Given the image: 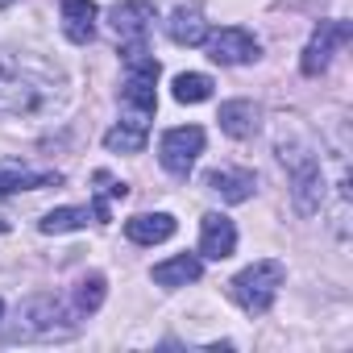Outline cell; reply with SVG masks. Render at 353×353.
Listing matches in <instances>:
<instances>
[{
	"instance_id": "cell-1",
	"label": "cell",
	"mask_w": 353,
	"mask_h": 353,
	"mask_svg": "<svg viewBox=\"0 0 353 353\" xmlns=\"http://www.w3.org/2000/svg\"><path fill=\"white\" fill-rule=\"evenodd\" d=\"M279 158L283 166L291 170V196H295V208L303 216L320 212L324 204V174H320V158L312 145H299V141H279Z\"/></svg>"
},
{
	"instance_id": "cell-2",
	"label": "cell",
	"mask_w": 353,
	"mask_h": 353,
	"mask_svg": "<svg viewBox=\"0 0 353 353\" xmlns=\"http://www.w3.org/2000/svg\"><path fill=\"white\" fill-rule=\"evenodd\" d=\"M287 283V266L279 258H262V262H250L245 270L233 274L229 283V295L250 312V316H262L270 312V303L279 299V287Z\"/></svg>"
},
{
	"instance_id": "cell-3",
	"label": "cell",
	"mask_w": 353,
	"mask_h": 353,
	"mask_svg": "<svg viewBox=\"0 0 353 353\" xmlns=\"http://www.w3.org/2000/svg\"><path fill=\"white\" fill-rule=\"evenodd\" d=\"M17 320H21V324H17V336H21V341H54V336H71V332H75V324H63L67 312H63V303L50 299V295L30 299Z\"/></svg>"
},
{
	"instance_id": "cell-4",
	"label": "cell",
	"mask_w": 353,
	"mask_h": 353,
	"mask_svg": "<svg viewBox=\"0 0 353 353\" xmlns=\"http://www.w3.org/2000/svg\"><path fill=\"white\" fill-rule=\"evenodd\" d=\"M204 154V129L200 125H179V129H166L162 141H158V158L170 174H179V179H188L196 158Z\"/></svg>"
},
{
	"instance_id": "cell-5",
	"label": "cell",
	"mask_w": 353,
	"mask_h": 353,
	"mask_svg": "<svg viewBox=\"0 0 353 353\" xmlns=\"http://www.w3.org/2000/svg\"><path fill=\"white\" fill-rule=\"evenodd\" d=\"M42 100V88L13 63L0 54V117L5 112H34Z\"/></svg>"
},
{
	"instance_id": "cell-6",
	"label": "cell",
	"mask_w": 353,
	"mask_h": 353,
	"mask_svg": "<svg viewBox=\"0 0 353 353\" xmlns=\"http://www.w3.org/2000/svg\"><path fill=\"white\" fill-rule=\"evenodd\" d=\"M349 38H353V26H349V21H320V30L312 34V42L303 46V59H299L303 75H307V79L324 75L328 63H332V50L345 46Z\"/></svg>"
},
{
	"instance_id": "cell-7",
	"label": "cell",
	"mask_w": 353,
	"mask_h": 353,
	"mask_svg": "<svg viewBox=\"0 0 353 353\" xmlns=\"http://www.w3.org/2000/svg\"><path fill=\"white\" fill-rule=\"evenodd\" d=\"M204 46H208V59L212 63H221V67H237V63H254L258 59V38L250 34V30H241V26H225V30H216V34H208L204 38Z\"/></svg>"
},
{
	"instance_id": "cell-8",
	"label": "cell",
	"mask_w": 353,
	"mask_h": 353,
	"mask_svg": "<svg viewBox=\"0 0 353 353\" xmlns=\"http://www.w3.org/2000/svg\"><path fill=\"white\" fill-rule=\"evenodd\" d=\"M233 250H237V225L225 212H208L200 221V254L208 262H225L233 258Z\"/></svg>"
},
{
	"instance_id": "cell-9",
	"label": "cell",
	"mask_w": 353,
	"mask_h": 353,
	"mask_svg": "<svg viewBox=\"0 0 353 353\" xmlns=\"http://www.w3.org/2000/svg\"><path fill=\"white\" fill-rule=\"evenodd\" d=\"M108 26L121 42H141L145 30L154 26V5L150 0H121V5H112L108 13Z\"/></svg>"
},
{
	"instance_id": "cell-10",
	"label": "cell",
	"mask_w": 353,
	"mask_h": 353,
	"mask_svg": "<svg viewBox=\"0 0 353 353\" xmlns=\"http://www.w3.org/2000/svg\"><path fill=\"white\" fill-rule=\"evenodd\" d=\"M59 13H63V30L75 46L92 42L96 34V17H100V5L96 0H59Z\"/></svg>"
},
{
	"instance_id": "cell-11",
	"label": "cell",
	"mask_w": 353,
	"mask_h": 353,
	"mask_svg": "<svg viewBox=\"0 0 353 353\" xmlns=\"http://www.w3.org/2000/svg\"><path fill=\"white\" fill-rule=\"evenodd\" d=\"M216 121H221V129H225L229 137L245 141V137H254V133L262 129V108H258L254 100H225Z\"/></svg>"
},
{
	"instance_id": "cell-12",
	"label": "cell",
	"mask_w": 353,
	"mask_h": 353,
	"mask_svg": "<svg viewBox=\"0 0 353 353\" xmlns=\"http://www.w3.org/2000/svg\"><path fill=\"white\" fill-rule=\"evenodd\" d=\"M125 237L133 245H158L166 237H174V216L170 212H141L125 221Z\"/></svg>"
},
{
	"instance_id": "cell-13",
	"label": "cell",
	"mask_w": 353,
	"mask_h": 353,
	"mask_svg": "<svg viewBox=\"0 0 353 353\" xmlns=\"http://www.w3.org/2000/svg\"><path fill=\"white\" fill-rule=\"evenodd\" d=\"M200 274H204V262L196 254H174L150 270V279L158 287H188V283H200Z\"/></svg>"
},
{
	"instance_id": "cell-14",
	"label": "cell",
	"mask_w": 353,
	"mask_h": 353,
	"mask_svg": "<svg viewBox=\"0 0 353 353\" xmlns=\"http://www.w3.org/2000/svg\"><path fill=\"white\" fill-rule=\"evenodd\" d=\"M204 183H208V192H216L229 204H241V200L254 196V174L250 170H208Z\"/></svg>"
},
{
	"instance_id": "cell-15",
	"label": "cell",
	"mask_w": 353,
	"mask_h": 353,
	"mask_svg": "<svg viewBox=\"0 0 353 353\" xmlns=\"http://www.w3.org/2000/svg\"><path fill=\"white\" fill-rule=\"evenodd\" d=\"M166 34H170V42H179V46H204L208 21L196 9H174L170 21H166Z\"/></svg>"
},
{
	"instance_id": "cell-16",
	"label": "cell",
	"mask_w": 353,
	"mask_h": 353,
	"mask_svg": "<svg viewBox=\"0 0 353 353\" xmlns=\"http://www.w3.org/2000/svg\"><path fill=\"white\" fill-rule=\"evenodd\" d=\"M59 183V174H38V170H26L17 162H5L0 166V192L5 196H17V192H34V188H50Z\"/></svg>"
},
{
	"instance_id": "cell-17",
	"label": "cell",
	"mask_w": 353,
	"mask_h": 353,
	"mask_svg": "<svg viewBox=\"0 0 353 353\" xmlns=\"http://www.w3.org/2000/svg\"><path fill=\"white\" fill-rule=\"evenodd\" d=\"M104 145H108L112 154H141V150H145V125L121 121V125H112V129L104 133Z\"/></svg>"
},
{
	"instance_id": "cell-18",
	"label": "cell",
	"mask_w": 353,
	"mask_h": 353,
	"mask_svg": "<svg viewBox=\"0 0 353 353\" xmlns=\"http://www.w3.org/2000/svg\"><path fill=\"white\" fill-rule=\"evenodd\" d=\"M88 221H92L88 208H50V212L38 221V229H42L46 237H59V233H75V229H83Z\"/></svg>"
},
{
	"instance_id": "cell-19",
	"label": "cell",
	"mask_w": 353,
	"mask_h": 353,
	"mask_svg": "<svg viewBox=\"0 0 353 353\" xmlns=\"http://www.w3.org/2000/svg\"><path fill=\"white\" fill-rule=\"evenodd\" d=\"M174 100H179V104H204V100H212V79L200 75V71L174 75Z\"/></svg>"
},
{
	"instance_id": "cell-20",
	"label": "cell",
	"mask_w": 353,
	"mask_h": 353,
	"mask_svg": "<svg viewBox=\"0 0 353 353\" xmlns=\"http://www.w3.org/2000/svg\"><path fill=\"white\" fill-rule=\"evenodd\" d=\"M104 295H108V283H104L100 270H92V274H83V279L75 283V307H79L83 316H92V312L104 303Z\"/></svg>"
},
{
	"instance_id": "cell-21",
	"label": "cell",
	"mask_w": 353,
	"mask_h": 353,
	"mask_svg": "<svg viewBox=\"0 0 353 353\" xmlns=\"http://www.w3.org/2000/svg\"><path fill=\"white\" fill-rule=\"evenodd\" d=\"M125 196H129V188L121 179H112L108 170H96V204H92V216L104 225L108 221V200H125Z\"/></svg>"
},
{
	"instance_id": "cell-22",
	"label": "cell",
	"mask_w": 353,
	"mask_h": 353,
	"mask_svg": "<svg viewBox=\"0 0 353 353\" xmlns=\"http://www.w3.org/2000/svg\"><path fill=\"white\" fill-rule=\"evenodd\" d=\"M9 5H13V0H0V9H9Z\"/></svg>"
},
{
	"instance_id": "cell-23",
	"label": "cell",
	"mask_w": 353,
	"mask_h": 353,
	"mask_svg": "<svg viewBox=\"0 0 353 353\" xmlns=\"http://www.w3.org/2000/svg\"><path fill=\"white\" fill-rule=\"evenodd\" d=\"M0 316H5V303H0Z\"/></svg>"
}]
</instances>
